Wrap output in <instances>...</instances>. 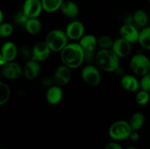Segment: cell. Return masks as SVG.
<instances>
[{
	"label": "cell",
	"mask_w": 150,
	"mask_h": 149,
	"mask_svg": "<svg viewBox=\"0 0 150 149\" xmlns=\"http://www.w3.org/2000/svg\"><path fill=\"white\" fill-rule=\"evenodd\" d=\"M60 58L62 64L70 69L80 67L85 62L84 53L79 42H71L60 52Z\"/></svg>",
	"instance_id": "6da1fadb"
},
{
	"label": "cell",
	"mask_w": 150,
	"mask_h": 149,
	"mask_svg": "<svg viewBox=\"0 0 150 149\" xmlns=\"http://www.w3.org/2000/svg\"><path fill=\"white\" fill-rule=\"evenodd\" d=\"M120 59L111 49H100L97 52L95 61L100 70L106 72H117L120 68Z\"/></svg>",
	"instance_id": "7a4b0ae2"
},
{
	"label": "cell",
	"mask_w": 150,
	"mask_h": 149,
	"mask_svg": "<svg viewBox=\"0 0 150 149\" xmlns=\"http://www.w3.org/2000/svg\"><path fill=\"white\" fill-rule=\"evenodd\" d=\"M68 37L61 29H53L47 34L45 41L53 52H61L67 45Z\"/></svg>",
	"instance_id": "3957f363"
},
{
	"label": "cell",
	"mask_w": 150,
	"mask_h": 149,
	"mask_svg": "<svg viewBox=\"0 0 150 149\" xmlns=\"http://www.w3.org/2000/svg\"><path fill=\"white\" fill-rule=\"evenodd\" d=\"M132 131L128 121L118 120L110 126L108 134L114 141L118 142L128 139Z\"/></svg>",
	"instance_id": "277c9868"
},
{
	"label": "cell",
	"mask_w": 150,
	"mask_h": 149,
	"mask_svg": "<svg viewBox=\"0 0 150 149\" xmlns=\"http://www.w3.org/2000/svg\"><path fill=\"white\" fill-rule=\"evenodd\" d=\"M79 43L84 53L85 62L91 64L95 61L96 48L98 46V38L93 34H85L79 40Z\"/></svg>",
	"instance_id": "5b68a950"
},
{
	"label": "cell",
	"mask_w": 150,
	"mask_h": 149,
	"mask_svg": "<svg viewBox=\"0 0 150 149\" xmlns=\"http://www.w3.org/2000/svg\"><path fill=\"white\" fill-rule=\"evenodd\" d=\"M130 67L134 74L142 77L150 72V59L144 54L137 53L130 59Z\"/></svg>",
	"instance_id": "8992f818"
},
{
	"label": "cell",
	"mask_w": 150,
	"mask_h": 149,
	"mask_svg": "<svg viewBox=\"0 0 150 149\" xmlns=\"http://www.w3.org/2000/svg\"><path fill=\"white\" fill-rule=\"evenodd\" d=\"M81 78L86 85L95 87L100 83L101 74L99 68L92 64L85 66L81 72Z\"/></svg>",
	"instance_id": "52a82bcc"
},
{
	"label": "cell",
	"mask_w": 150,
	"mask_h": 149,
	"mask_svg": "<svg viewBox=\"0 0 150 149\" xmlns=\"http://www.w3.org/2000/svg\"><path fill=\"white\" fill-rule=\"evenodd\" d=\"M52 51L45 41H42L35 44L32 48V59L38 62H43L49 58Z\"/></svg>",
	"instance_id": "ba28073f"
},
{
	"label": "cell",
	"mask_w": 150,
	"mask_h": 149,
	"mask_svg": "<svg viewBox=\"0 0 150 149\" xmlns=\"http://www.w3.org/2000/svg\"><path fill=\"white\" fill-rule=\"evenodd\" d=\"M84 32V25L78 20H73L68 23L65 29V33L68 39L73 41L80 40L85 35Z\"/></svg>",
	"instance_id": "9c48e42d"
},
{
	"label": "cell",
	"mask_w": 150,
	"mask_h": 149,
	"mask_svg": "<svg viewBox=\"0 0 150 149\" xmlns=\"http://www.w3.org/2000/svg\"><path fill=\"white\" fill-rule=\"evenodd\" d=\"M139 34L140 31L134 24L124 23L120 29V37L131 44L139 42Z\"/></svg>",
	"instance_id": "30bf717a"
},
{
	"label": "cell",
	"mask_w": 150,
	"mask_h": 149,
	"mask_svg": "<svg viewBox=\"0 0 150 149\" xmlns=\"http://www.w3.org/2000/svg\"><path fill=\"white\" fill-rule=\"evenodd\" d=\"M29 18H38L43 10L41 0H25L22 9Z\"/></svg>",
	"instance_id": "8fae6325"
},
{
	"label": "cell",
	"mask_w": 150,
	"mask_h": 149,
	"mask_svg": "<svg viewBox=\"0 0 150 149\" xmlns=\"http://www.w3.org/2000/svg\"><path fill=\"white\" fill-rule=\"evenodd\" d=\"M71 77V69L64 64H62L56 69L55 72H54V77H53L54 85L59 86H65L70 81Z\"/></svg>",
	"instance_id": "7c38bea8"
},
{
	"label": "cell",
	"mask_w": 150,
	"mask_h": 149,
	"mask_svg": "<svg viewBox=\"0 0 150 149\" xmlns=\"http://www.w3.org/2000/svg\"><path fill=\"white\" fill-rule=\"evenodd\" d=\"M1 74L9 80H16L23 74V69L17 62L11 61L2 67Z\"/></svg>",
	"instance_id": "4fadbf2b"
},
{
	"label": "cell",
	"mask_w": 150,
	"mask_h": 149,
	"mask_svg": "<svg viewBox=\"0 0 150 149\" xmlns=\"http://www.w3.org/2000/svg\"><path fill=\"white\" fill-rule=\"evenodd\" d=\"M111 50L120 58H126L131 53L132 45L131 43L120 37L114 40Z\"/></svg>",
	"instance_id": "5bb4252c"
},
{
	"label": "cell",
	"mask_w": 150,
	"mask_h": 149,
	"mask_svg": "<svg viewBox=\"0 0 150 149\" xmlns=\"http://www.w3.org/2000/svg\"><path fill=\"white\" fill-rule=\"evenodd\" d=\"M120 84L125 90L129 92H137L141 89L140 80L133 74H124L122 76Z\"/></svg>",
	"instance_id": "9a60e30c"
},
{
	"label": "cell",
	"mask_w": 150,
	"mask_h": 149,
	"mask_svg": "<svg viewBox=\"0 0 150 149\" xmlns=\"http://www.w3.org/2000/svg\"><path fill=\"white\" fill-rule=\"evenodd\" d=\"M63 95L64 93L61 86L54 85L47 89L45 99L50 105H57L62 100Z\"/></svg>",
	"instance_id": "2e32d148"
},
{
	"label": "cell",
	"mask_w": 150,
	"mask_h": 149,
	"mask_svg": "<svg viewBox=\"0 0 150 149\" xmlns=\"http://www.w3.org/2000/svg\"><path fill=\"white\" fill-rule=\"evenodd\" d=\"M41 70L39 62L33 59H30L26 62L23 68V75L28 80H32L40 74Z\"/></svg>",
	"instance_id": "e0dca14e"
},
{
	"label": "cell",
	"mask_w": 150,
	"mask_h": 149,
	"mask_svg": "<svg viewBox=\"0 0 150 149\" xmlns=\"http://www.w3.org/2000/svg\"><path fill=\"white\" fill-rule=\"evenodd\" d=\"M18 50L17 45L11 41L5 42L2 45L1 48V54L4 56L8 62L14 61L18 56Z\"/></svg>",
	"instance_id": "ac0fdd59"
},
{
	"label": "cell",
	"mask_w": 150,
	"mask_h": 149,
	"mask_svg": "<svg viewBox=\"0 0 150 149\" xmlns=\"http://www.w3.org/2000/svg\"><path fill=\"white\" fill-rule=\"evenodd\" d=\"M60 10L65 17L70 19L76 18L79 14V8L78 5L74 1L70 0H64Z\"/></svg>",
	"instance_id": "d6986e66"
},
{
	"label": "cell",
	"mask_w": 150,
	"mask_h": 149,
	"mask_svg": "<svg viewBox=\"0 0 150 149\" xmlns=\"http://www.w3.org/2000/svg\"><path fill=\"white\" fill-rule=\"evenodd\" d=\"M145 115L142 112H136L131 115L128 123L133 131H137L142 129L145 124Z\"/></svg>",
	"instance_id": "ffe728a7"
},
{
	"label": "cell",
	"mask_w": 150,
	"mask_h": 149,
	"mask_svg": "<svg viewBox=\"0 0 150 149\" xmlns=\"http://www.w3.org/2000/svg\"><path fill=\"white\" fill-rule=\"evenodd\" d=\"M134 25L137 27L143 29L147 26L149 16L144 10H137L133 15Z\"/></svg>",
	"instance_id": "44dd1931"
},
{
	"label": "cell",
	"mask_w": 150,
	"mask_h": 149,
	"mask_svg": "<svg viewBox=\"0 0 150 149\" xmlns=\"http://www.w3.org/2000/svg\"><path fill=\"white\" fill-rule=\"evenodd\" d=\"M24 28L29 34L38 35L42 31V23L38 18H29Z\"/></svg>",
	"instance_id": "7402d4cb"
},
{
	"label": "cell",
	"mask_w": 150,
	"mask_h": 149,
	"mask_svg": "<svg viewBox=\"0 0 150 149\" xmlns=\"http://www.w3.org/2000/svg\"><path fill=\"white\" fill-rule=\"evenodd\" d=\"M43 11L46 13H54L60 10L64 0H41Z\"/></svg>",
	"instance_id": "603a6c76"
},
{
	"label": "cell",
	"mask_w": 150,
	"mask_h": 149,
	"mask_svg": "<svg viewBox=\"0 0 150 149\" xmlns=\"http://www.w3.org/2000/svg\"><path fill=\"white\" fill-rule=\"evenodd\" d=\"M138 42L144 49L150 51V26L141 29Z\"/></svg>",
	"instance_id": "cb8c5ba5"
},
{
	"label": "cell",
	"mask_w": 150,
	"mask_h": 149,
	"mask_svg": "<svg viewBox=\"0 0 150 149\" xmlns=\"http://www.w3.org/2000/svg\"><path fill=\"white\" fill-rule=\"evenodd\" d=\"M114 40L115 39L108 35H103L98 38V46H99L101 50L111 49L114 45Z\"/></svg>",
	"instance_id": "d4e9b609"
},
{
	"label": "cell",
	"mask_w": 150,
	"mask_h": 149,
	"mask_svg": "<svg viewBox=\"0 0 150 149\" xmlns=\"http://www.w3.org/2000/svg\"><path fill=\"white\" fill-rule=\"evenodd\" d=\"M10 97V89L8 85L4 82L0 83V105H4Z\"/></svg>",
	"instance_id": "484cf974"
},
{
	"label": "cell",
	"mask_w": 150,
	"mask_h": 149,
	"mask_svg": "<svg viewBox=\"0 0 150 149\" xmlns=\"http://www.w3.org/2000/svg\"><path fill=\"white\" fill-rule=\"evenodd\" d=\"M150 99L149 92L140 89L139 91H137L136 95V102L140 106H144L147 105Z\"/></svg>",
	"instance_id": "4316f807"
},
{
	"label": "cell",
	"mask_w": 150,
	"mask_h": 149,
	"mask_svg": "<svg viewBox=\"0 0 150 149\" xmlns=\"http://www.w3.org/2000/svg\"><path fill=\"white\" fill-rule=\"evenodd\" d=\"M13 33V26L11 23L4 22L0 23V36L1 37H8Z\"/></svg>",
	"instance_id": "83f0119b"
},
{
	"label": "cell",
	"mask_w": 150,
	"mask_h": 149,
	"mask_svg": "<svg viewBox=\"0 0 150 149\" xmlns=\"http://www.w3.org/2000/svg\"><path fill=\"white\" fill-rule=\"evenodd\" d=\"M29 19V17L25 14L23 10H21V11H19L18 13L16 14L14 17V21L16 24L19 25V26H24Z\"/></svg>",
	"instance_id": "f1b7e54d"
},
{
	"label": "cell",
	"mask_w": 150,
	"mask_h": 149,
	"mask_svg": "<svg viewBox=\"0 0 150 149\" xmlns=\"http://www.w3.org/2000/svg\"><path fill=\"white\" fill-rule=\"evenodd\" d=\"M140 87L142 90L150 92V72L142 76L140 80Z\"/></svg>",
	"instance_id": "f546056e"
},
{
	"label": "cell",
	"mask_w": 150,
	"mask_h": 149,
	"mask_svg": "<svg viewBox=\"0 0 150 149\" xmlns=\"http://www.w3.org/2000/svg\"><path fill=\"white\" fill-rule=\"evenodd\" d=\"M21 53L23 58L29 60L32 58V48H29L27 46H23L21 50Z\"/></svg>",
	"instance_id": "4dcf8cb0"
},
{
	"label": "cell",
	"mask_w": 150,
	"mask_h": 149,
	"mask_svg": "<svg viewBox=\"0 0 150 149\" xmlns=\"http://www.w3.org/2000/svg\"><path fill=\"white\" fill-rule=\"evenodd\" d=\"M41 83H42V86L46 88H50L51 86H54V78L53 77H45L42 78V81H41Z\"/></svg>",
	"instance_id": "1f68e13d"
},
{
	"label": "cell",
	"mask_w": 150,
	"mask_h": 149,
	"mask_svg": "<svg viewBox=\"0 0 150 149\" xmlns=\"http://www.w3.org/2000/svg\"><path fill=\"white\" fill-rule=\"evenodd\" d=\"M104 149H123V148L117 141H113L108 143Z\"/></svg>",
	"instance_id": "d6a6232c"
},
{
	"label": "cell",
	"mask_w": 150,
	"mask_h": 149,
	"mask_svg": "<svg viewBox=\"0 0 150 149\" xmlns=\"http://www.w3.org/2000/svg\"><path fill=\"white\" fill-rule=\"evenodd\" d=\"M129 139H130L132 141H138L140 139V134H139V131H132L131 133H130V137H129Z\"/></svg>",
	"instance_id": "836d02e7"
},
{
	"label": "cell",
	"mask_w": 150,
	"mask_h": 149,
	"mask_svg": "<svg viewBox=\"0 0 150 149\" xmlns=\"http://www.w3.org/2000/svg\"><path fill=\"white\" fill-rule=\"evenodd\" d=\"M7 63H8L7 60L6 59L4 56H2L1 55H0V65H1V67H4V66L6 65Z\"/></svg>",
	"instance_id": "e575fe53"
},
{
	"label": "cell",
	"mask_w": 150,
	"mask_h": 149,
	"mask_svg": "<svg viewBox=\"0 0 150 149\" xmlns=\"http://www.w3.org/2000/svg\"><path fill=\"white\" fill-rule=\"evenodd\" d=\"M4 23V14H3V12L0 11V23Z\"/></svg>",
	"instance_id": "d590c367"
},
{
	"label": "cell",
	"mask_w": 150,
	"mask_h": 149,
	"mask_svg": "<svg viewBox=\"0 0 150 149\" xmlns=\"http://www.w3.org/2000/svg\"><path fill=\"white\" fill-rule=\"evenodd\" d=\"M126 149H138L137 148L135 147V146H128V147L126 148Z\"/></svg>",
	"instance_id": "8d00e7d4"
},
{
	"label": "cell",
	"mask_w": 150,
	"mask_h": 149,
	"mask_svg": "<svg viewBox=\"0 0 150 149\" xmlns=\"http://www.w3.org/2000/svg\"><path fill=\"white\" fill-rule=\"evenodd\" d=\"M1 149H8V148H1Z\"/></svg>",
	"instance_id": "74e56055"
},
{
	"label": "cell",
	"mask_w": 150,
	"mask_h": 149,
	"mask_svg": "<svg viewBox=\"0 0 150 149\" xmlns=\"http://www.w3.org/2000/svg\"><path fill=\"white\" fill-rule=\"evenodd\" d=\"M149 4H150V0H149Z\"/></svg>",
	"instance_id": "f35d334b"
}]
</instances>
